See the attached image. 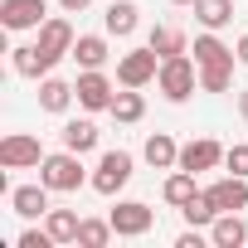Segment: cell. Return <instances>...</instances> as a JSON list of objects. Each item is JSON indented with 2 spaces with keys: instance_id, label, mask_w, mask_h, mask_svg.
Segmentation results:
<instances>
[{
  "instance_id": "cell-12",
  "label": "cell",
  "mask_w": 248,
  "mask_h": 248,
  "mask_svg": "<svg viewBox=\"0 0 248 248\" xmlns=\"http://www.w3.org/2000/svg\"><path fill=\"white\" fill-rule=\"evenodd\" d=\"M10 209H15L20 219L49 214V185H44V180H39V185H15V190H10Z\"/></svg>"
},
{
  "instance_id": "cell-22",
  "label": "cell",
  "mask_w": 248,
  "mask_h": 248,
  "mask_svg": "<svg viewBox=\"0 0 248 248\" xmlns=\"http://www.w3.org/2000/svg\"><path fill=\"white\" fill-rule=\"evenodd\" d=\"M161 195H166V204H175V209H180V204H185L190 195H200V190H195V170H170V175H166V190H161Z\"/></svg>"
},
{
  "instance_id": "cell-9",
  "label": "cell",
  "mask_w": 248,
  "mask_h": 248,
  "mask_svg": "<svg viewBox=\"0 0 248 248\" xmlns=\"http://www.w3.org/2000/svg\"><path fill=\"white\" fill-rule=\"evenodd\" d=\"M49 20L44 0H0V25L5 30H39Z\"/></svg>"
},
{
  "instance_id": "cell-21",
  "label": "cell",
  "mask_w": 248,
  "mask_h": 248,
  "mask_svg": "<svg viewBox=\"0 0 248 248\" xmlns=\"http://www.w3.org/2000/svg\"><path fill=\"white\" fill-rule=\"evenodd\" d=\"M107 112H112L117 122H141V117H146V97H141L137 88H127V93H117V97H112Z\"/></svg>"
},
{
  "instance_id": "cell-27",
  "label": "cell",
  "mask_w": 248,
  "mask_h": 248,
  "mask_svg": "<svg viewBox=\"0 0 248 248\" xmlns=\"http://www.w3.org/2000/svg\"><path fill=\"white\" fill-rule=\"evenodd\" d=\"M219 59H233V49H229L224 39H214V30L200 34V39H195V63L204 68V63H219Z\"/></svg>"
},
{
  "instance_id": "cell-14",
  "label": "cell",
  "mask_w": 248,
  "mask_h": 248,
  "mask_svg": "<svg viewBox=\"0 0 248 248\" xmlns=\"http://www.w3.org/2000/svg\"><path fill=\"white\" fill-rule=\"evenodd\" d=\"M141 156H146V166H156V170H170V166H180V146H175V137H166V132H151Z\"/></svg>"
},
{
  "instance_id": "cell-25",
  "label": "cell",
  "mask_w": 248,
  "mask_h": 248,
  "mask_svg": "<svg viewBox=\"0 0 248 248\" xmlns=\"http://www.w3.org/2000/svg\"><path fill=\"white\" fill-rule=\"evenodd\" d=\"M180 214H185V224H195V229H200V224H214V219H219V209H214V200H209L204 190H200V195H190V200L180 204Z\"/></svg>"
},
{
  "instance_id": "cell-17",
  "label": "cell",
  "mask_w": 248,
  "mask_h": 248,
  "mask_svg": "<svg viewBox=\"0 0 248 248\" xmlns=\"http://www.w3.org/2000/svg\"><path fill=\"white\" fill-rule=\"evenodd\" d=\"M137 15H141V10L132 5V0H112L107 15H102V20H107V34H122V39H127V34L137 30Z\"/></svg>"
},
{
  "instance_id": "cell-16",
  "label": "cell",
  "mask_w": 248,
  "mask_h": 248,
  "mask_svg": "<svg viewBox=\"0 0 248 248\" xmlns=\"http://www.w3.org/2000/svg\"><path fill=\"white\" fill-rule=\"evenodd\" d=\"M73 97H78V93H73V83H63V78H44V83H39V107H44V112H68Z\"/></svg>"
},
{
  "instance_id": "cell-23",
  "label": "cell",
  "mask_w": 248,
  "mask_h": 248,
  "mask_svg": "<svg viewBox=\"0 0 248 248\" xmlns=\"http://www.w3.org/2000/svg\"><path fill=\"white\" fill-rule=\"evenodd\" d=\"M146 44H151L161 59H170V54H185V34H180V30H170V25H156V30L146 34Z\"/></svg>"
},
{
  "instance_id": "cell-33",
  "label": "cell",
  "mask_w": 248,
  "mask_h": 248,
  "mask_svg": "<svg viewBox=\"0 0 248 248\" xmlns=\"http://www.w3.org/2000/svg\"><path fill=\"white\" fill-rule=\"evenodd\" d=\"M238 112H243V122H248V93H238Z\"/></svg>"
},
{
  "instance_id": "cell-4",
  "label": "cell",
  "mask_w": 248,
  "mask_h": 248,
  "mask_svg": "<svg viewBox=\"0 0 248 248\" xmlns=\"http://www.w3.org/2000/svg\"><path fill=\"white\" fill-rule=\"evenodd\" d=\"M73 93H78V102H83L88 112H107L112 97H117V93H112V78H107L102 68H83L78 83H73Z\"/></svg>"
},
{
  "instance_id": "cell-7",
  "label": "cell",
  "mask_w": 248,
  "mask_h": 248,
  "mask_svg": "<svg viewBox=\"0 0 248 248\" xmlns=\"http://www.w3.org/2000/svg\"><path fill=\"white\" fill-rule=\"evenodd\" d=\"M107 219H112L117 238H141V233H146V229L156 224V214H151V209H146L141 200H122V204H117V209H112Z\"/></svg>"
},
{
  "instance_id": "cell-3",
  "label": "cell",
  "mask_w": 248,
  "mask_h": 248,
  "mask_svg": "<svg viewBox=\"0 0 248 248\" xmlns=\"http://www.w3.org/2000/svg\"><path fill=\"white\" fill-rule=\"evenodd\" d=\"M161 73V54L146 44V49H132V54H122L117 59V83L122 88H146L151 78Z\"/></svg>"
},
{
  "instance_id": "cell-15",
  "label": "cell",
  "mask_w": 248,
  "mask_h": 248,
  "mask_svg": "<svg viewBox=\"0 0 248 248\" xmlns=\"http://www.w3.org/2000/svg\"><path fill=\"white\" fill-rule=\"evenodd\" d=\"M209 238H214V248H243L248 243V224L238 214H219L209 224Z\"/></svg>"
},
{
  "instance_id": "cell-29",
  "label": "cell",
  "mask_w": 248,
  "mask_h": 248,
  "mask_svg": "<svg viewBox=\"0 0 248 248\" xmlns=\"http://www.w3.org/2000/svg\"><path fill=\"white\" fill-rule=\"evenodd\" d=\"M224 166H229L233 175H248V141H238V146H229V151H224Z\"/></svg>"
},
{
  "instance_id": "cell-1",
  "label": "cell",
  "mask_w": 248,
  "mask_h": 248,
  "mask_svg": "<svg viewBox=\"0 0 248 248\" xmlns=\"http://www.w3.org/2000/svg\"><path fill=\"white\" fill-rule=\"evenodd\" d=\"M195 59H185V54H170V59H161V73H156V88L170 97V102H185L190 93H195Z\"/></svg>"
},
{
  "instance_id": "cell-26",
  "label": "cell",
  "mask_w": 248,
  "mask_h": 248,
  "mask_svg": "<svg viewBox=\"0 0 248 248\" xmlns=\"http://www.w3.org/2000/svg\"><path fill=\"white\" fill-rule=\"evenodd\" d=\"M63 146L68 151H93L97 146V127H93V122H68V127H63Z\"/></svg>"
},
{
  "instance_id": "cell-28",
  "label": "cell",
  "mask_w": 248,
  "mask_h": 248,
  "mask_svg": "<svg viewBox=\"0 0 248 248\" xmlns=\"http://www.w3.org/2000/svg\"><path fill=\"white\" fill-rule=\"evenodd\" d=\"M112 233H117L112 219H83V224H78V243H83V248H107Z\"/></svg>"
},
{
  "instance_id": "cell-11",
  "label": "cell",
  "mask_w": 248,
  "mask_h": 248,
  "mask_svg": "<svg viewBox=\"0 0 248 248\" xmlns=\"http://www.w3.org/2000/svg\"><path fill=\"white\" fill-rule=\"evenodd\" d=\"M10 63H15V73L20 78H49V68L59 63L54 54H44L39 44H20V49H10Z\"/></svg>"
},
{
  "instance_id": "cell-30",
  "label": "cell",
  "mask_w": 248,
  "mask_h": 248,
  "mask_svg": "<svg viewBox=\"0 0 248 248\" xmlns=\"http://www.w3.org/2000/svg\"><path fill=\"white\" fill-rule=\"evenodd\" d=\"M20 248H54V233L49 229H25L20 233Z\"/></svg>"
},
{
  "instance_id": "cell-34",
  "label": "cell",
  "mask_w": 248,
  "mask_h": 248,
  "mask_svg": "<svg viewBox=\"0 0 248 248\" xmlns=\"http://www.w3.org/2000/svg\"><path fill=\"white\" fill-rule=\"evenodd\" d=\"M170 5H195V0H170Z\"/></svg>"
},
{
  "instance_id": "cell-31",
  "label": "cell",
  "mask_w": 248,
  "mask_h": 248,
  "mask_svg": "<svg viewBox=\"0 0 248 248\" xmlns=\"http://www.w3.org/2000/svg\"><path fill=\"white\" fill-rule=\"evenodd\" d=\"M59 5H63V15H78V10H88V5H93V0H59Z\"/></svg>"
},
{
  "instance_id": "cell-32",
  "label": "cell",
  "mask_w": 248,
  "mask_h": 248,
  "mask_svg": "<svg viewBox=\"0 0 248 248\" xmlns=\"http://www.w3.org/2000/svg\"><path fill=\"white\" fill-rule=\"evenodd\" d=\"M233 54H238V63H248V34L238 39V49H233Z\"/></svg>"
},
{
  "instance_id": "cell-2",
  "label": "cell",
  "mask_w": 248,
  "mask_h": 248,
  "mask_svg": "<svg viewBox=\"0 0 248 248\" xmlns=\"http://www.w3.org/2000/svg\"><path fill=\"white\" fill-rule=\"evenodd\" d=\"M39 180H44L49 190H63V195L78 190V185H83V161H78V151L63 146V151L44 156V161H39Z\"/></svg>"
},
{
  "instance_id": "cell-13",
  "label": "cell",
  "mask_w": 248,
  "mask_h": 248,
  "mask_svg": "<svg viewBox=\"0 0 248 248\" xmlns=\"http://www.w3.org/2000/svg\"><path fill=\"white\" fill-rule=\"evenodd\" d=\"M73 44H78V34H73L68 20H44V25H39V49H44V54L63 59V54H73Z\"/></svg>"
},
{
  "instance_id": "cell-24",
  "label": "cell",
  "mask_w": 248,
  "mask_h": 248,
  "mask_svg": "<svg viewBox=\"0 0 248 248\" xmlns=\"http://www.w3.org/2000/svg\"><path fill=\"white\" fill-rule=\"evenodd\" d=\"M233 59H238V54H233ZM233 59L204 63V68H200V88H204V93H224V88H229V78H233Z\"/></svg>"
},
{
  "instance_id": "cell-5",
  "label": "cell",
  "mask_w": 248,
  "mask_h": 248,
  "mask_svg": "<svg viewBox=\"0 0 248 248\" xmlns=\"http://www.w3.org/2000/svg\"><path fill=\"white\" fill-rule=\"evenodd\" d=\"M127 180H132V156L127 151H107L97 161V170H93V190L97 195H117Z\"/></svg>"
},
{
  "instance_id": "cell-19",
  "label": "cell",
  "mask_w": 248,
  "mask_h": 248,
  "mask_svg": "<svg viewBox=\"0 0 248 248\" xmlns=\"http://www.w3.org/2000/svg\"><path fill=\"white\" fill-rule=\"evenodd\" d=\"M195 20L204 30H224L233 20V0H195Z\"/></svg>"
},
{
  "instance_id": "cell-6",
  "label": "cell",
  "mask_w": 248,
  "mask_h": 248,
  "mask_svg": "<svg viewBox=\"0 0 248 248\" xmlns=\"http://www.w3.org/2000/svg\"><path fill=\"white\" fill-rule=\"evenodd\" d=\"M204 195L214 200V209H219V214H243V209H248V175H233V170H229V175H224V180H214Z\"/></svg>"
},
{
  "instance_id": "cell-10",
  "label": "cell",
  "mask_w": 248,
  "mask_h": 248,
  "mask_svg": "<svg viewBox=\"0 0 248 248\" xmlns=\"http://www.w3.org/2000/svg\"><path fill=\"white\" fill-rule=\"evenodd\" d=\"M224 161V146L214 141V137H200V141H190V146H180V170H214Z\"/></svg>"
},
{
  "instance_id": "cell-18",
  "label": "cell",
  "mask_w": 248,
  "mask_h": 248,
  "mask_svg": "<svg viewBox=\"0 0 248 248\" xmlns=\"http://www.w3.org/2000/svg\"><path fill=\"white\" fill-rule=\"evenodd\" d=\"M78 224H83V219H78L73 209H49V214H44V229L54 233V243H78Z\"/></svg>"
},
{
  "instance_id": "cell-20",
  "label": "cell",
  "mask_w": 248,
  "mask_h": 248,
  "mask_svg": "<svg viewBox=\"0 0 248 248\" xmlns=\"http://www.w3.org/2000/svg\"><path fill=\"white\" fill-rule=\"evenodd\" d=\"M73 59H78L83 68H102V63H107V39H102V34H78Z\"/></svg>"
},
{
  "instance_id": "cell-8",
  "label": "cell",
  "mask_w": 248,
  "mask_h": 248,
  "mask_svg": "<svg viewBox=\"0 0 248 248\" xmlns=\"http://www.w3.org/2000/svg\"><path fill=\"white\" fill-rule=\"evenodd\" d=\"M39 161H44L39 137L15 132V137H5V141H0V166H5V170H25V166H39Z\"/></svg>"
}]
</instances>
